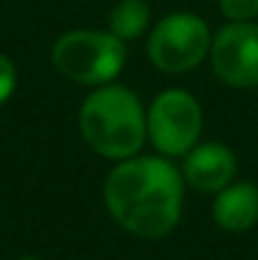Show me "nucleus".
<instances>
[{
    "label": "nucleus",
    "instance_id": "obj_11",
    "mask_svg": "<svg viewBox=\"0 0 258 260\" xmlns=\"http://www.w3.org/2000/svg\"><path fill=\"white\" fill-rule=\"evenodd\" d=\"M15 88H18V69L5 53H0V109L10 101Z\"/></svg>",
    "mask_w": 258,
    "mask_h": 260
},
{
    "label": "nucleus",
    "instance_id": "obj_2",
    "mask_svg": "<svg viewBox=\"0 0 258 260\" xmlns=\"http://www.w3.org/2000/svg\"><path fill=\"white\" fill-rule=\"evenodd\" d=\"M79 132L104 159L122 162L137 157L147 142V109L129 86H96L79 106Z\"/></svg>",
    "mask_w": 258,
    "mask_h": 260
},
{
    "label": "nucleus",
    "instance_id": "obj_8",
    "mask_svg": "<svg viewBox=\"0 0 258 260\" xmlns=\"http://www.w3.org/2000/svg\"><path fill=\"white\" fill-rule=\"evenodd\" d=\"M213 220L228 233H246L258 225V187L253 182H231L213 200Z\"/></svg>",
    "mask_w": 258,
    "mask_h": 260
},
{
    "label": "nucleus",
    "instance_id": "obj_7",
    "mask_svg": "<svg viewBox=\"0 0 258 260\" xmlns=\"http://www.w3.org/2000/svg\"><path fill=\"white\" fill-rule=\"evenodd\" d=\"M182 179L197 192L215 194L228 187L238 172V157L220 142H197L182 157Z\"/></svg>",
    "mask_w": 258,
    "mask_h": 260
},
{
    "label": "nucleus",
    "instance_id": "obj_4",
    "mask_svg": "<svg viewBox=\"0 0 258 260\" xmlns=\"http://www.w3.org/2000/svg\"><path fill=\"white\" fill-rule=\"evenodd\" d=\"M213 46L210 25L190 10H175L157 20L147 33L150 63L170 76L187 74L208 61Z\"/></svg>",
    "mask_w": 258,
    "mask_h": 260
},
{
    "label": "nucleus",
    "instance_id": "obj_6",
    "mask_svg": "<svg viewBox=\"0 0 258 260\" xmlns=\"http://www.w3.org/2000/svg\"><path fill=\"white\" fill-rule=\"evenodd\" d=\"M213 74L233 88L258 86V23L256 20H228L213 33L208 56Z\"/></svg>",
    "mask_w": 258,
    "mask_h": 260
},
{
    "label": "nucleus",
    "instance_id": "obj_12",
    "mask_svg": "<svg viewBox=\"0 0 258 260\" xmlns=\"http://www.w3.org/2000/svg\"><path fill=\"white\" fill-rule=\"evenodd\" d=\"M15 260H43V258H36V255H23V258H15Z\"/></svg>",
    "mask_w": 258,
    "mask_h": 260
},
{
    "label": "nucleus",
    "instance_id": "obj_5",
    "mask_svg": "<svg viewBox=\"0 0 258 260\" xmlns=\"http://www.w3.org/2000/svg\"><path fill=\"white\" fill-rule=\"evenodd\" d=\"M203 106L187 88H165L147 106V142L157 154L185 157L203 134Z\"/></svg>",
    "mask_w": 258,
    "mask_h": 260
},
{
    "label": "nucleus",
    "instance_id": "obj_1",
    "mask_svg": "<svg viewBox=\"0 0 258 260\" xmlns=\"http://www.w3.org/2000/svg\"><path fill=\"white\" fill-rule=\"evenodd\" d=\"M104 205L122 230L145 240L167 238L182 217V172L162 154L122 159L106 174Z\"/></svg>",
    "mask_w": 258,
    "mask_h": 260
},
{
    "label": "nucleus",
    "instance_id": "obj_9",
    "mask_svg": "<svg viewBox=\"0 0 258 260\" xmlns=\"http://www.w3.org/2000/svg\"><path fill=\"white\" fill-rule=\"evenodd\" d=\"M152 28V8L147 0H119L109 10L106 30H111L119 41L132 43L150 33Z\"/></svg>",
    "mask_w": 258,
    "mask_h": 260
},
{
    "label": "nucleus",
    "instance_id": "obj_10",
    "mask_svg": "<svg viewBox=\"0 0 258 260\" xmlns=\"http://www.w3.org/2000/svg\"><path fill=\"white\" fill-rule=\"evenodd\" d=\"M218 8L225 20L241 23V20H256L258 0H218Z\"/></svg>",
    "mask_w": 258,
    "mask_h": 260
},
{
    "label": "nucleus",
    "instance_id": "obj_3",
    "mask_svg": "<svg viewBox=\"0 0 258 260\" xmlns=\"http://www.w3.org/2000/svg\"><path fill=\"white\" fill-rule=\"evenodd\" d=\"M53 69L81 86H106L114 84L127 63V43L111 30L74 28L56 38L51 48Z\"/></svg>",
    "mask_w": 258,
    "mask_h": 260
}]
</instances>
